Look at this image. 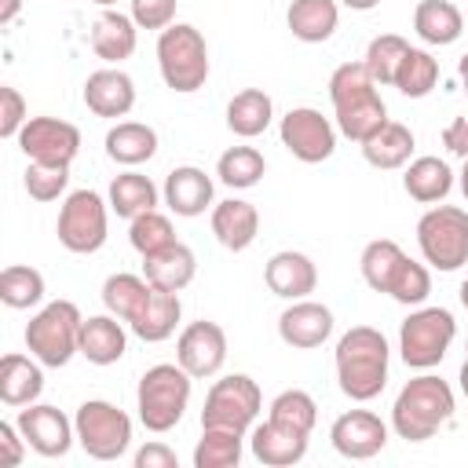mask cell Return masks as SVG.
<instances>
[{"label":"cell","mask_w":468,"mask_h":468,"mask_svg":"<svg viewBox=\"0 0 468 468\" xmlns=\"http://www.w3.org/2000/svg\"><path fill=\"white\" fill-rule=\"evenodd\" d=\"M388 358L391 347L380 329L373 325H351L336 340V384L351 402H373L388 384Z\"/></svg>","instance_id":"1"},{"label":"cell","mask_w":468,"mask_h":468,"mask_svg":"<svg viewBox=\"0 0 468 468\" xmlns=\"http://www.w3.org/2000/svg\"><path fill=\"white\" fill-rule=\"evenodd\" d=\"M329 99H333V117L336 132L347 135L351 143H366L388 117V106L380 99V84L369 77L362 62H344L329 77Z\"/></svg>","instance_id":"2"},{"label":"cell","mask_w":468,"mask_h":468,"mask_svg":"<svg viewBox=\"0 0 468 468\" xmlns=\"http://www.w3.org/2000/svg\"><path fill=\"white\" fill-rule=\"evenodd\" d=\"M450 417H453V388L435 373H420L406 380V388L395 395L391 406V428L406 442L431 439L442 424H450Z\"/></svg>","instance_id":"3"},{"label":"cell","mask_w":468,"mask_h":468,"mask_svg":"<svg viewBox=\"0 0 468 468\" xmlns=\"http://www.w3.org/2000/svg\"><path fill=\"white\" fill-rule=\"evenodd\" d=\"M190 380L194 377L179 362H157L139 377L135 410H139V420L146 431L165 435L183 420V413L190 406Z\"/></svg>","instance_id":"4"},{"label":"cell","mask_w":468,"mask_h":468,"mask_svg":"<svg viewBox=\"0 0 468 468\" xmlns=\"http://www.w3.org/2000/svg\"><path fill=\"white\" fill-rule=\"evenodd\" d=\"M80 325H84V314L77 311L73 300H51L29 318L26 351L40 366L62 369L73 355H80Z\"/></svg>","instance_id":"5"},{"label":"cell","mask_w":468,"mask_h":468,"mask_svg":"<svg viewBox=\"0 0 468 468\" xmlns=\"http://www.w3.org/2000/svg\"><path fill=\"white\" fill-rule=\"evenodd\" d=\"M157 69H161V80L179 95L205 88L208 44H205L201 29H194L190 22H172L168 29H161L157 33Z\"/></svg>","instance_id":"6"},{"label":"cell","mask_w":468,"mask_h":468,"mask_svg":"<svg viewBox=\"0 0 468 468\" xmlns=\"http://www.w3.org/2000/svg\"><path fill=\"white\" fill-rule=\"evenodd\" d=\"M417 245L435 271H457L468 263V212L457 205H431L417 219Z\"/></svg>","instance_id":"7"},{"label":"cell","mask_w":468,"mask_h":468,"mask_svg":"<svg viewBox=\"0 0 468 468\" xmlns=\"http://www.w3.org/2000/svg\"><path fill=\"white\" fill-rule=\"evenodd\" d=\"M73 428H77V446L91 461H117L132 446V417L106 399L80 402Z\"/></svg>","instance_id":"8"},{"label":"cell","mask_w":468,"mask_h":468,"mask_svg":"<svg viewBox=\"0 0 468 468\" xmlns=\"http://www.w3.org/2000/svg\"><path fill=\"white\" fill-rule=\"evenodd\" d=\"M457 336V322L446 307H417L399 325V355L410 369H431L446 358Z\"/></svg>","instance_id":"9"},{"label":"cell","mask_w":468,"mask_h":468,"mask_svg":"<svg viewBox=\"0 0 468 468\" xmlns=\"http://www.w3.org/2000/svg\"><path fill=\"white\" fill-rule=\"evenodd\" d=\"M260 410H263L260 384L249 373H230L208 388L205 410H201V428H230V431L249 435Z\"/></svg>","instance_id":"10"},{"label":"cell","mask_w":468,"mask_h":468,"mask_svg":"<svg viewBox=\"0 0 468 468\" xmlns=\"http://www.w3.org/2000/svg\"><path fill=\"white\" fill-rule=\"evenodd\" d=\"M106 205L95 190H73L66 194L62 208H58V223H55V234L62 241L66 252H77V256H91L106 245Z\"/></svg>","instance_id":"11"},{"label":"cell","mask_w":468,"mask_h":468,"mask_svg":"<svg viewBox=\"0 0 468 468\" xmlns=\"http://www.w3.org/2000/svg\"><path fill=\"white\" fill-rule=\"evenodd\" d=\"M278 139L296 161L322 165L336 150V124L314 106H292L278 124Z\"/></svg>","instance_id":"12"},{"label":"cell","mask_w":468,"mask_h":468,"mask_svg":"<svg viewBox=\"0 0 468 468\" xmlns=\"http://www.w3.org/2000/svg\"><path fill=\"white\" fill-rule=\"evenodd\" d=\"M15 143L26 154V161L73 165V157L80 154V128L58 117H29Z\"/></svg>","instance_id":"13"},{"label":"cell","mask_w":468,"mask_h":468,"mask_svg":"<svg viewBox=\"0 0 468 468\" xmlns=\"http://www.w3.org/2000/svg\"><path fill=\"white\" fill-rule=\"evenodd\" d=\"M15 424H18L22 439L29 442V450L40 453V457H66L69 446L77 442L73 420H69L58 406H48V402H29V406H22L18 417H15Z\"/></svg>","instance_id":"14"},{"label":"cell","mask_w":468,"mask_h":468,"mask_svg":"<svg viewBox=\"0 0 468 468\" xmlns=\"http://www.w3.org/2000/svg\"><path fill=\"white\" fill-rule=\"evenodd\" d=\"M176 362L194 377V380H205V377H216L227 362V333L219 322H208V318H197L190 322L179 340H176Z\"/></svg>","instance_id":"15"},{"label":"cell","mask_w":468,"mask_h":468,"mask_svg":"<svg viewBox=\"0 0 468 468\" xmlns=\"http://www.w3.org/2000/svg\"><path fill=\"white\" fill-rule=\"evenodd\" d=\"M329 442L347 461H369L388 446V424L373 410H347L333 420Z\"/></svg>","instance_id":"16"},{"label":"cell","mask_w":468,"mask_h":468,"mask_svg":"<svg viewBox=\"0 0 468 468\" xmlns=\"http://www.w3.org/2000/svg\"><path fill=\"white\" fill-rule=\"evenodd\" d=\"M333 333V311L318 300H289V307L278 314V336L282 344L296 347V351H311L322 347Z\"/></svg>","instance_id":"17"},{"label":"cell","mask_w":468,"mask_h":468,"mask_svg":"<svg viewBox=\"0 0 468 468\" xmlns=\"http://www.w3.org/2000/svg\"><path fill=\"white\" fill-rule=\"evenodd\" d=\"M84 106L95 117H110V121L128 117L135 106V80L117 66H102L84 80Z\"/></svg>","instance_id":"18"},{"label":"cell","mask_w":468,"mask_h":468,"mask_svg":"<svg viewBox=\"0 0 468 468\" xmlns=\"http://www.w3.org/2000/svg\"><path fill=\"white\" fill-rule=\"evenodd\" d=\"M263 282L274 296L282 300H303L314 292L318 285V267L307 252H296V249H282L267 260L263 267Z\"/></svg>","instance_id":"19"},{"label":"cell","mask_w":468,"mask_h":468,"mask_svg":"<svg viewBox=\"0 0 468 468\" xmlns=\"http://www.w3.org/2000/svg\"><path fill=\"white\" fill-rule=\"evenodd\" d=\"M307 439L303 431H292L285 424H274L271 417L263 424H252L249 431V450L260 464L267 468H289V464H300L307 457Z\"/></svg>","instance_id":"20"},{"label":"cell","mask_w":468,"mask_h":468,"mask_svg":"<svg viewBox=\"0 0 468 468\" xmlns=\"http://www.w3.org/2000/svg\"><path fill=\"white\" fill-rule=\"evenodd\" d=\"M212 234L223 249L230 252H245L256 234H260V212L252 201H241V197H227V201H216L212 205Z\"/></svg>","instance_id":"21"},{"label":"cell","mask_w":468,"mask_h":468,"mask_svg":"<svg viewBox=\"0 0 468 468\" xmlns=\"http://www.w3.org/2000/svg\"><path fill=\"white\" fill-rule=\"evenodd\" d=\"M165 205L183 216L194 219L212 205V179L205 176V168L197 165H179L165 176Z\"/></svg>","instance_id":"22"},{"label":"cell","mask_w":468,"mask_h":468,"mask_svg":"<svg viewBox=\"0 0 468 468\" xmlns=\"http://www.w3.org/2000/svg\"><path fill=\"white\" fill-rule=\"evenodd\" d=\"M128 351V333H124V322L117 314H91L84 318L80 325V355L91 362V366H113L121 362Z\"/></svg>","instance_id":"23"},{"label":"cell","mask_w":468,"mask_h":468,"mask_svg":"<svg viewBox=\"0 0 468 468\" xmlns=\"http://www.w3.org/2000/svg\"><path fill=\"white\" fill-rule=\"evenodd\" d=\"M44 391V369L33 355H4L0 358V402L11 410H22L37 402Z\"/></svg>","instance_id":"24"},{"label":"cell","mask_w":468,"mask_h":468,"mask_svg":"<svg viewBox=\"0 0 468 468\" xmlns=\"http://www.w3.org/2000/svg\"><path fill=\"white\" fill-rule=\"evenodd\" d=\"M194 274H197V256L183 241H172L168 249H161L154 256H143V278L157 289L183 292L194 282Z\"/></svg>","instance_id":"25"},{"label":"cell","mask_w":468,"mask_h":468,"mask_svg":"<svg viewBox=\"0 0 468 468\" xmlns=\"http://www.w3.org/2000/svg\"><path fill=\"white\" fill-rule=\"evenodd\" d=\"M358 146H362L366 165H373V168H380V172H395V168H406V165H410L417 139H413V132H410L406 124L384 121V124H380L366 143H358Z\"/></svg>","instance_id":"26"},{"label":"cell","mask_w":468,"mask_h":468,"mask_svg":"<svg viewBox=\"0 0 468 468\" xmlns=\"http://www.w3.org/2000/svg\"><path fill=\"white\" fill-rule=\"evenodd\" d=\"M135 40H139V26L132 15H121V11H102L95 22H91V51L117 66L121 58H128L135 51Z\"/></svg>","instance_id":"27"},{"label":"cell","mask_w":468,"mask_h":468,"mask_svg":"<svg viewBox=\"0 0 468 468\" xmlns=\"http://www.w3.org/2000/svg\"><path fill=\"white\" fill-rule=\"evenodd\" d=\"M340 0H292L285 11V26L303 44H322L336 33Z\"/></svg>","instance_id":"28"},{"label":"cell","mask_w":468,"mask_h":468,"mask_svg":"<svg viewBox=\"0 0 468 468\" xmlns=\"http://www.w3.org/2000/svg\"><path fill=\"white\" fill-rule=\"evenodd\" d=\"M179 318H183V303H179V292H168V289H150V300L143 303V311H139V318L128 325L139 340H146V344H161V340H168L172 333H176V325H179Z\"/></svg>","instance_id":"29"},{"label":"cell","mask_w":468,"mask_h":468,"mask_svg":"<svg viewBox=\"0 0 468 468\" xmlns=\"http://www.w3.org/2000/svg\"><path fill=\"white\" fill-rule=\"evenodd\" d=\"M102 143H106V157L124 168H135L157 154V132L143 121H117Z\"/></svg>","instance_id":"30"},{"label":"cell","mask_w":468,"mask_h":468,"mask_svg":"<svg viewBox=\"0 0 468 468\" xmlns=\"http://www.w3.org/2000/svg\"><path fill=\"white\" fill-rule=\"evenodd\" d=\"M402 190L420 205H439L453 190V172L442 157H417L402 172Z\"/></svg>","instance_id":"31"},{"label":"cell","mask_w":468,"mask_h":468,"mask_svg":"<svg viewBox=\"0 0 468 468\" xmlns=\"http://www.w3.org/2000/svg\"><path fill=\"white\" fill-rule=\"evenodd\" d=\"M413 29L424 44L446 48L464 33V15L450 0H420L417 11H413Z\"/></svg>","instance_id":"32"},{"label":"cell","mask_w":468,"mask_h":468,"mask_svg":"<svg viewBox=\"0 0 468 468\" xmlns=\"http://www.w3.org/2000/svg\"><path fill=\"white\" fill-rule=\"evenodd\" d=\"M274 121V102L263 88H241L230 102H227V128L241 139H256L271 128Z\"/></svg>","instance_id":"33"},{"label":"cell","mask_w":468,"mask_h":468,"mask_svg":"<svg viewBox=\"0 0 468 468\" xmlns=\"http://www.w3.org/2000/svg\"><path fill=\"white\" fill-rule=\"evenodd\" d=\"M150 282L143 274H128V271H117L102 282V303L110 314H117L124 325H132L143 311V303L150 300Z\"/></svg>","instance_id":"34"},{"label":"cell","mask_w":468,"mask_h":468,"mask_svg":"<svg viewBox=\"0 0 468 468\" xmlns=\"http://www.w3.org/2000/svg\"><path fill=\"white\" fill-rule=\"evenodd\" d=\"M106 201H110V208H113L121 219H135V216L157 208V186H154V179L143 176V172H121V176H113Z\"/></svg>","instance_id":"35"},{"label":"cell","mask_w":468,"mask_h":468,"mask_svg":"<svg viewBox=\"0 0 468 468\" xmlns=\"http://www.w3.org/2000/svg\"><path fill=\"white\" fill-rule=\"evenodd\" d=\"M245 453V435L230 428H201L194 446V468H238Z\"/></svg>","instance_id":"36"},{"label":"cell","mask_w":468,"mask_h":468,"mask_svg":"<svg viewBox=\"0 0 468 468\" xmlns=\"http://www.w3.org/2000/svg\"><path fill=\"white\" fill-rule=\"evenodd\" d=\"M263 172H267V161H263V154H260L256 146H230V150H223L219 161H216V176H219V183L230 186V190H249V186H256V183L263 179Z\"/></svg>","instance_id":"37"},{"label":"cell","mask_w":468,"mask_h":468,"mask_svg":"<svg viewBox=\"0 0 468 468\" xmlns=\"http://www.w3.org/2000/svg\"><path fill=\"white\" fill-rule=\"evenodd\" d=\"M406 51H410V40H406V37H399V33H380V37L369 40V48H366V55H362V66L369 69V77H373L380 88H391V84H395V73H399V66H402V58H406Z\"/></svg>","instance_id":"38"},{"label":"cell","mask_w":468,"mask_h":468,"mask_svg":"<svg viewBox=\"0 0 468 468\" xmlns=\"http://www.w3.org/2000/svg\"><path fill=\"white\" fill-rule=\"evenodd\" d=\"M406 260V252L399 249V241L391 238H377L362 249L358 256V271H362V282L373 289V292H388V282L395 274V267Z\"/></svg>","instance_id":"39"},{"label":"cell","mask_w":468,"mask_h":468,"mask_svg":"<svg viewBox=\"0 0 468 468\" xmlns=\"http://www.w3.org/2000/svg\"><path fill=\"white\" fill-rule=\"evenodd\" d=\"M0 300L11 311H29L44 300V274L26 263H11L0 274Z\"/></svg>","instance_id":"40"},{"label":"cell","mask_w":468,"mask_h":468,"mask_svg":"<svg viewBox=\"0 0 468 468\" xmlns=\"http://www.w3.org/2000/svg\"><path fill=\"white\" fill-rule=\"evenodd\" d=\"M435 84H439V62L431 58V51L410 48L406 58H402V66H399V73H395V84L391 88H399L406 99H424V95H431Z\"/></svg>","instance_id":"41"},{"label":"cell","mask_w":468,"mask_h":468,"mask_svg":"<svg viewBox=\"0 0 468 468\" xmlns=\"http://www.w3.org/2000/svg\"><path fill=\"white\" fill-rule=\"evenodd\" d=\"M128 241H132V249H135L139 256H154V252L168 249V245H172V241H179V238H176L172 219H168L165 212L150 208V212H143V216L128 219Z\"/></svg>","instance_id":"42"},{"label":"cell","mask_w":468,"mask_h":468,"mask_svg":"<svg viewBox=\"0 0 468 468\" xmlns=\"http://www.w3.org/2000/svg\"><path fill=\"white\" fill-rule=\"evenodd\" d=\"M428 292H431V271L424 263H417V260L406 256L395 267L391 282H388V296L395 303H402V307H420L428 300Z\"/></svg>","instance_id":"43"},{"label":"cell","mask_w":468,"mask_h":468,"mask_svg":"<svg viewBox=\"0 0 468 468\" xmlns=\"http://www.w3.org/2000/svg\"><path fill=\"white\" fill-rule=\"evenodd\" d=\"M274 424H285V428H292V431H303V435H311L314 431V420H318V406H314V399L307 395V391H300V388H289V391H282L274 402H271V413H267Z\"/></svg>","instance_id":"44"},{"label":"cell","mask_w":468,"mask_h":468,"mask_svg":"<svg viewBox=\"0 0 468 468\" xmlns=\"http://www.w3.org/2000/svg\"><path fill=\"white\" fill-rule=\"evenodd\" d=\"M22 186L33 201H58L69 186V165H44V161H29Z\"/></svg>","instance_id":"45"},{"label":"cell","mask_w":468,"mask_h":468,"mask_svg":"<svg viewBox=\"0 0 468 468\" xmlns=\"http://www.w3.org/2000/svg\"><path fill=\"white\" fill-rule=\"evenodd\" d=\"M26 121H29L26 99L18 95V88L4 84V88H0V135H4V139H18V132H22Z\"/></svg>","instance_id":"46"},{"label":"cell","mask_w":468,"mask_h":468,"mask_svg":"<svg viewBox=\"0 0 468 468\" xmlns=\"http://www.w3.org/2000/svg\"><path fill=\"white\" fill-rule=\"evenodd\" d=\"M132 18L139 29H168L176 22V0H132Z\"/></svg>","instance_id":"47"},{"label":"cell","mask_w":468,"mask_h":468,"mask_svg":"<svg viewBox=\"0 0 468 468\" xmlns=\"http://www.w3.org/2000/svg\"><path fill=\"white\" fill-rule=\"evenodd\" d=\"M26 446H29V442L22 439L18 424H15V420H0V464H7V468L22 464Z\"/></svg>","instance_id":"48"},{"label":"cell","mask_w":468,"mask_h":468,"mask_svg":"<svg viewBox=\"0 0 468 468\" xmlns=\"http://www.w3.org/2000/svg\"><path fill=\"white\" fill-rule=\"evenodd\" d=\"M135 468H179V457H176V450L172 446H165V442H146V446H139L135 450Z\"/></svg>","instance_id":"49"},{"label":"cell","mask_w":468,"mask_h":468,"mask_svg":"<svg viewBox=\"0 0 468 468\" xmlns=\"http://www.w3.org/2000/svg\"><path fill=\"white\" fill-rule=\"evenodd\" d=\"M442 146L457 157H468V117H453L446 128H442Z\"/></svg>","instance_id":"50"},{"label":"cell","mask_w":468,"mask_h":468,"mask_svg":"<svg viewBox=\"0 0 468 468\" xmlns=\"http://www.w3.org/2000/svg\"><path fill=\"white\" fill-rule=\"evenodd\" d=\"M18 11H22V0H4L0 4V26H11L18 18Z\"/></svg>","instance_id":"51"},{"label":"cell","mask_w":468,"mask_h":468,"mask_svg":"<svg viewBox=\"0 0 468 468\" xmlns=\"http://www.w3.org/2000/svg\"><path fill=\"white\" fill-rule=\"evenodd\" d=\"M344 7H351V11H373L380 0H340Z\"/></svg>","instance_id":"52"},{"label":"cell","mask_w":468,"mask_h":468,"mask_svg":"<svg viewBox=\"0 0 468 468\" xmlns=\"http://www.w3.org/2000/svg\"><path fill=\"white\" fill-rule=\"evenodd\" d=\"M461 194H464V201H468V157H461Z\"/></svg>","instance_id":"53"},{"label":"cell","mask_w":468,"mask_h":468,"mask_svg":"<svg viewBox=\"0 0 468 468\" xmlns=\"http://www.w3.org/2000/svg\"><path fill=\"white\" fill-rule=\"evenodd\" d=\"M457 73H461V84H464V95H468V55H461V62H457Z\"/></svg>","instance_id":"54"},{"label":"cell","mask_w":468,"mask_h":468,"mask_svg":"<svg viewBox=\"0 0 468 468\" xmlns=\"http://www.w3.org/2000/svg\"><path fill=\"white\" fill-rule=\"evenodd\" d=\"M457 384H461V395L468 399V358H464V366H461V377H457Z\"/></svg>","instance_id":"55"},{"label":"cell","mask_w":468,"mask_h":468,"mask_svg":"<svg viewBox=\"0 0 468 468\" xmlns=\"http://www.w3.org/2000/svg\"><path fill=\"white\" fill-rule=\"evenodd\" d=\"M461 303H464V311H468V278L461 282Z\"/></svg>","instance_id":"56"},{"label":"cell","mask_w":468,"mask_h":468,"mask_svg":"<svg viewBox=\"0 0 468 468\" xmlns=\"http://www.w3.org/2000/svg\"><path fill=\"white\" fill-rule=\"evenodd\" d=\"M91 4H99V7H113L117 0H91Z\"/></svg>","instance_id":"57"}]
</instances>
